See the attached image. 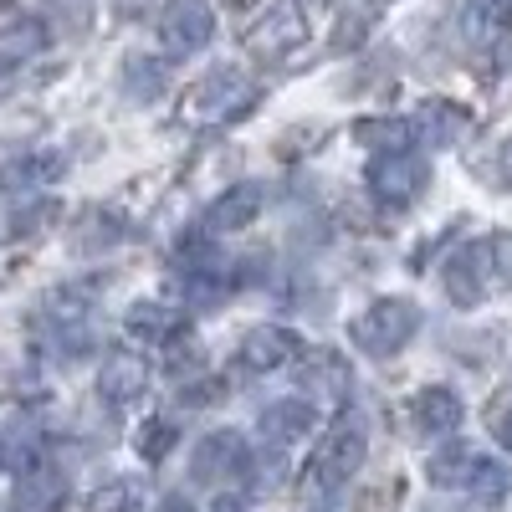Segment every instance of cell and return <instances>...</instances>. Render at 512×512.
<instances>
[{"mask_svg":"<svg viewBox=\"0 0 512 512\" xmlns=\"http://www.w3.org/2000/svg\"><path fill=\"white\" fill-rule=\"evenodd\" d=\"M251 103H256L251 72L236 67V62H221V67H210L195 88H190L185 118H190V123H231V118H241Z\"/></svg>","mask_w":512,"mask_h":512,"instance_id":"cell-1","label":"cell"},{"mask_svg":"<svg viewBox=\"0 0 512 512\" xmlns=\"http://www.w3.org/2000/svg\"><path fill=\"white\" fill-rule=\"evenodd\" d=\"M415 328H420V308L410 303V297H379L374 308H364L359 318H354V344H359V354H369V359H390V354H400L410 338H415Z\"/></svg>","mask_w":512,"mask_h":512,"instance_id":"cell-2","label":"cell"},{"mask_svg":"<svg viewBox=\"0 0 512 512\" xmlns=\"http://www.w3.org/2000/svg\"><path fill=\"white\" fill-rule=\"evenodd\" d=\"M364 466V420L359 415H338L328 425V436L318 441V456H313V482L323 492L344 487L354 472Z\"/></svg>","mask_w":512,"mask_h":512,"instance_id":"cell-3","label":"cell"},{"mask_svg":"<svg viewBox=\"0 0 512 512\" xmlns=\"http://www.w3.org/2000/svg\"><path fill=\"white\" fill-rule=\"evenodd\" d=\"M364 180H369V195H374L379 205L405 210V205H415V200L425 195V185H431V169H425L420 154L395 149V154H374V164H369Z\"/></svg>","mask_w":512,"mask_h":512,"instance_id":"cell-4","label":"cell"},{"mask_svg":"<svg viewBox=\"0 0 512 512\" xmlns=\"http://www.w3.org/2000/svg\"><path fill=\"white\" fill-rule=\"evenodd\" d=\"M297 47H308V11L297 0H277V6L246 31V52L256 62H282Z\"/></svg>","mask_w":512,"mask_h":512,"instance_id":"cell-5","label":"cell"},{"mask_svg":"<svg viewBox=\"0 0 512 512\" xmlns=\"http://www.w3.org/2000/svg\"><path fill=\"white\" fill-rule=\"evenodd\" d=\"M251 446L241 431H210L200 446H195V461H190V477L205 482V487H221V482H246L251 477Z\"/></svg>","mask_w":512,"mask_h":512,"instance_id":"cell-6","label":"cell"},{"mask_svg":"<svg viewBox=\"0 0 512 512\" xmlns=\"http://www.w3.org/2000/svg\"><path fill=\"white\" fill-rule=\"evenodd\" d=\"M210 36H216V11H210V0H169V6H164V16H159V41H164L169 57L200 52Z\"/></svg>","mask_w":512,"mask_h":512,"instance_id":"cell-7","label":"cell"},{"mask_svg":"<svg viewBox=\"0 0 512 512\" xmlns=\"http://www.w3.org/2000/svg\"><path fill=\"white\" fill-rule=\"evenodd\" d=\"M47 323L62 333V344L67 354H88L93 349V297L88 292H77V287H52L47 292Z\"/></svg>","mask_w":512,"mask_h":512,"instance_id":"cell-8","label":"cell"},{"mask_svg":"<svg viewBox=\"0 0 512 512\" xmlns=\"http://www.w3.org/2000/svg\"><path fill=\"white\" fill-rule=\"evenodd\" d=\"M297 333L292 328H277V323H262V328H251L246 338H241V349H236V364L246 369V374H277V369H287L292 359H297Z\"/></svg>","mask_w":512,"mask_h":512,"instance_id":"cell-9","label":"cell"},{"mask_svg":"<svg viewBox=\"0 0 512 512\" xmlns=\"http://www.w3.org/2000/svg\"><path fill=\"white\" fill-rule=\"evenodd\" d=\"M487 262H492L487 246H466V251H456L451 262H446L441 282H446V297H451L456 308H477L482 297H487Z\"/></svg>","mask_w":512,"mask_h":512,"instance_id":"cell-10","label":"cell"},{"mask_svg":"<svg viewBox=\"0 0 512 512\" xmlns=\"http://www.w3.org/2000/svg\"><path fill=\"white\" fill-rule=\"evenodd\" d=\"M144 390H149V364H144L139 354L118 349V354H108V359H103V374H98V395H103L113 410L134 405Z\"/></svg>","mask_w":512,"mask_h":512,"instance_id":"cell-11","label":"cell"},{"mask_svg":"<svg viewBox=\"0 0 512 512\" xmlns=\"http://www.w3.org/2000/svg\"><path fill=\"white\" fill-rule=\"evenodd\" d=\"M262 205H267V185L246 180V185L226 190V195H221L216 205H210L205 226H210V231H241V226H251L256 216H262Z\"/></svg>","mask_w":512,"mask_h":512,"instance_id":"cell-12","label":"cell"},{"mask_svg":"<svg viewBox=\"0 0 512 512\" xmlns=\"http://www.w3.org/2000/svg\"><path fill=\"white\" fill-rule=\"evenodd\" d=\"M410 415H415V425L425 436H446V431L461 425V400H456V390H446V384H431V390L415 395Z\"/></svg>","mask_w":512,"mask_h":512,"instance_id":"cell-13","label":"cell"},{"mask_svg":"<svg viewBox=\"0 0 512 512\" xmlns=\"http://www.w3.org/2000/svg\"><path fill=\"white\" fill-rule=\"evenodd\" d=\"M128 333L154 338V344H175L185 333V308L175 303H134L128 308Z\"/></svg>","mask_w":512,"mask_h":512,"instance_id":"cell-14","label":"cell"},{"mask_svg":"<svg viewBox=\"0 0 512 512\" xmlns=\"http://www.w3.org/2000/svg\"><path fill=\"white\" fill-rule=\"evenodd\" d=\"M118 236H123V216H113L108 205H98V210H82V216L72 221V246H77L82 256L113 251V246H118Z\"/></svg>","mask_w":512,"mask_h":512,"instance_id":"cell-15","label":"cell"},{"mask_svg":"<svg viewBox=\"0 0 512 512\" xmlns=\"http://www.w3.org/2000/svg\"><path fill=\"white\" fill-rule=\"evenodd\" d=\"M318 425V410L308 405V400H277V405H267L262 410V431H267V441H303L308 431Z\"/></svg>","mask_w":512,"mask_h":512,"instance_id":"cell-16","label":"cell"},{"mask_svg":"<svg viewBox=\"0 0 512 512\" xmlns=\"http://www.w3.org/2000/svg\"><path fill=\"white\" fill-rule=\"evenodd\" d=\"M0 52H11V57H36V52H47V26H41L31 11H0Z\"/></svg>","mask_w":512,"mask_h":512,"instance_id":"cell-17","label":"cell"},{"mask_svg":"<svg viewBox=\"0 0 512 512\" xmlns=\"http://www.w3.org/2000/svg\"><path fill=\"white\" fill-rule=\"evenodd\" d=\"M415 123H420V139H425V144L451 149V144L466 134V123H472V118H466V108H456V103H446V98H431V103L420 108Z\"/></svg>","mask_w":512,"mask_h":512,"instance_id":"cell-18","label":"cell"},{"mask_svg":"<svg viewBox=\"0 0 512 512\" xmlns=\"http://www.w3.org/2000/svg\"><path fill=\"white\" fill-rule=\"evenodd\" d=\"M164 88H169V62H154L149 52L123 62V93L134 98V103H154Z\"/></svg>","mask_w":512,"mask_h":512,"instance_id":"cell-19","label":"cell"},{"mask_svg":"<svg viewBox=\"0 0 512 512\" xmlns=\"http://www.w3.org/2000/svg\"><path fill=\"white\" fill-rule=\"evenodd\" d=\"M62 154H52V149H41V154H26V159H16L11 169H6V175H0V180H6V190H31V185H52L57 175H62Z\"/></svg>","mask_w":512,"mask_h":512,"instance_id":"cell-20","label":"cell"},{"mask_svg":"<svg viewBox=\"0 0 512 512\" xmlns=\"http://www.w3.org/2000/svg\"><path fill=\"white\" fill-rule=\"evenodd\" d=\"M354 139H359L364 149H374V154H395V149H410L415 128L400 123V118H369V123L354 128Z\"/></svg>","mask_w":512,"mask_h":512,"instance_id":"cell-21","label":"cell"},{"mask_svg":"<svg viewBox=\"0 0 512 512\" xmlns=\"http://www.w3.org/2000/svg\"><path fill=\"white\" fill-rule=\"evenodd\" d=\"M477 451L472 446H446L441 456H431V482L436 487H466L472 482V472H477Z\"/></svg>","mask_w":512,"mask_h":512,"instance_id":"cell-22","label":"cell"},{"mask_svg":"<svg viewBox=\"0 0 512 512\" xmlns=\"http://www.w3.org/2000/svg\"><path fill=\"white\" fill-rule=\"evenodd\" d=\"M57 497H62V482H57L52 472H41V466L21 472V492H16V507H21V512H47Z\"/></svg>","mask_w":512,"mask_h":512,"instance_id":"cell-23","label":"cell"},{"mask_svg":"<svg viewBox=\"0 0 512 512\" xmlns=\"http://www.w3.org/2000/svg\"><path fill=\"white\" fill-rule=\"evenodd\" d=\"M466 492H472L482 507H497L502 497H507V472H502V466L497 461H477V472H472V482H466Z\"/></svg>","mask_w":512,"mask_h":512,"instance_id":"cell-24","label":"cell"},{"mask_svg":"<svg viewBox=\"0 0 512 512\" xmlns=\"http://www.w3.org/2000/svg\"><path fill=\"white\" fill-rule=\"evenodd\" d=\"M139 507V482H103L88 492V512H134Z\"/></svg>","mask_w":512,"mask_h":512,"instance_id":"cell-25","label":"cell"},{"mask_svg":"<svg viewBox=\"0 0 512 512\" xmlns=\"http://www.w3.org/2000/svg\"><path fill=\"white\" fill-rule=\"evenodd\" d=\"M0 461L11 466V472H31L36 461V436L26 425H6V436H0Z\"/></svg>","mask_w":512,"mask_h":512,"instance_id":"cell-26","label":"cell"},{"mask_svg":"<svg viewBox=\"0 0 512 512\" xmlns=\"http://www.w3.org/2000/svg\"><path fill=\"white\" fill-rule=\"evenodd\" d=\"M175 441H180V431H175L169 420H149L144 431H139V456H144V461H164Z\"/></svg>","mask_w":512,"mask_h":512,"instance_id":"cell-27","label":"cell"},{"mask_svg":"<svg viewBox=\"0 0 512 512\" xmlns=\"http://www.w3.org/2000/svg\"><path fill=\"white\" fill-rule=\"evenodd\" d=\"M47 6H52L62 21H72L77 31H88V21H93V6H98V0H47Z\"/></svg>","mask_w":512,"mask_h":512,"instance_id":"cell-28","label":"cell"},{"mask_svg":"<svg viewBox=\"0 0 512 512\" xmlns=\"http://www.w3.org/2000/svg\"><path fill=\"white\" fill-rule=\"evenodd\" d=\"M492 262H497L502 277L512 282V236H497V241H492Z\"/></svg>","mask_w":512,"mask_h":512,"instance_id":"cell-29","label":"cell"},{"mask_svg":"<svg viewBox=\"0 0 512 512\" xmlns=\"http://www.w3.org/2000/svg\"><path fill=\"white\" fill-rule=\"evenodd\" d=\"M492 431H497V441H502V446L512 451V405H507V410H502V415L492 420Z\"/></svg>","mask_w":512,"mask_h":512,"instance_id":"cell-30","label":"cell"},{"mask_svg":"<svg viewBox=\"0 0 512 512\" xmlns=\"http://www.w3.org/2000/svg\"><path fill=\"white\" fill-rule=\"evenodd\" d=\"M118 11H123V16H149L154 0H118Z\"/></svg>","mask_w":512,"mask_h":512,"instance_id":"cell-31","label":"cell"},{"mask_svg":"<svg viewBox=\"0 0 512 512\" xmlns=\"http://www.w3.org/2000/svg\"><path fill=\"white\" fill-rule=\"evenodd\" d=\"M154 512H195V507H190L185 497H159V502H154Z\"/></svg>","mask_w":512,"mask_h":512,"instance_id":"cell-32","label":"cell"},{"mask_svg":"<svg viewBox=\"0 0 512 512\" xmlns=\"http://www.w3.org/2000/svg\"><path fill=\"white\" fill-rule=\"evenodd\" d=\"M210 512H246V507H241L236 497H221V502H216V507H210Z\"/></svg>","mask_w":512,"mask_h":512,"instance_id":"cell-33","label":"cell"},{"mask_svg":"<svg viewBox=\"0 0 512 512\" xmlns=\"http://www.w3.org/2000/svg\"><path fill=\"white\" fill-rule=\"evenodd\" d=\"M507 159H512V149H507Z\"/></svg>","mask_w":512,"mask_h":512,"instance_id":"cell-34","label":"cell"}]
</instances>
